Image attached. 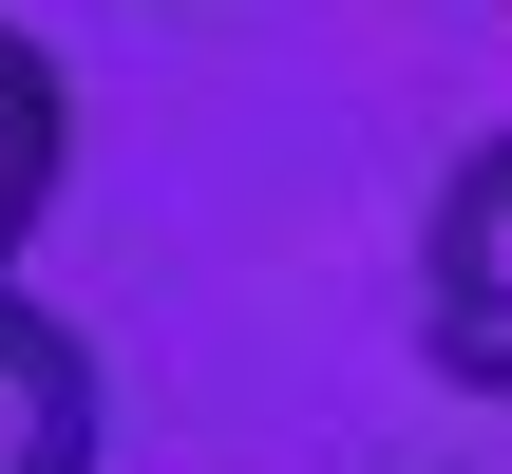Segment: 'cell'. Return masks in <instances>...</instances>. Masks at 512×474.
<instances>
[{"instance_id":"obj_1","label":"cell","mask_w":512,"mask_h":474,"mask_svg":"<svg viewBox=\"0 0 512 474\" xmlns=\"http://www.w3.org/2000/svg\"><path fill=\"white\" fill-rule=\"evenodd\" d=\"M418 361L456 399H512V133H475L418 209Z\"/></svg>"},{"instance_id":"obj_2","label":"cell","mask_w":512,"mask_h":474,"mask_svg":"<svg viewBox=\"0 0 512 474\" xmlns=\"http://www.w3.org/2000/svg\"><path fill=\"white\" fill-rule=\"evenodd\" d=\"M0 474H95V342L0 266Z\"/></svg>"},{"instance_id":"obj_3","label":"cell","mask_w":512,"mask_h":474,"mask_svg":"<svg viewBox=\"0 0 512 474\" xmlns=\"http://www.w3.org/2000/svg\"><path fill=\"white\" fill-rule=\"evenodd\" d=\"M57 171H76V76L0 19V266L38 247V209H57Z\"/></svg>"}]
</instances>
